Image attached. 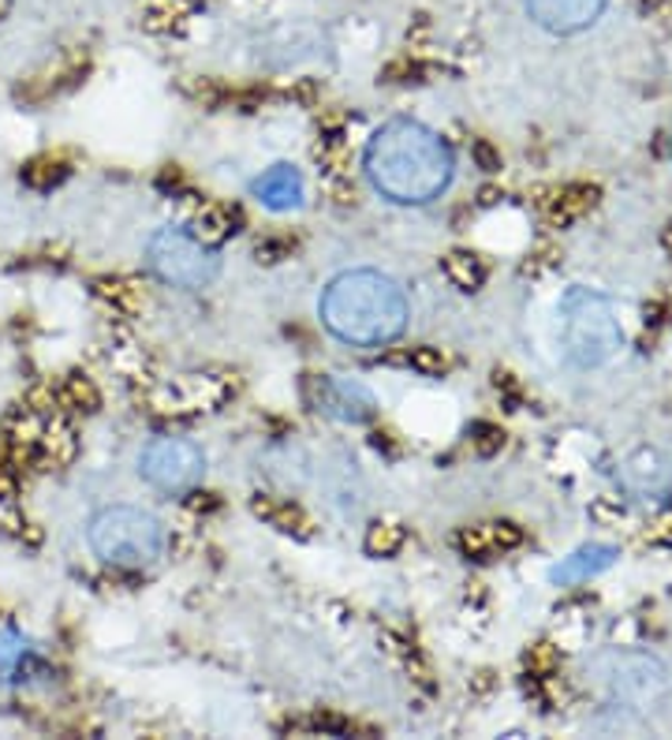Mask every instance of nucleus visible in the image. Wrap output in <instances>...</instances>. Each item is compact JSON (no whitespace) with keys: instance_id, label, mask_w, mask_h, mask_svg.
<instances>
[{"instance_id":"nucleus-1","label":"nucleus","mask_w":672,"mask_h":740,"mask_svg":"<svg viewBox=\"0 0 672 740\" xmlns=\"http://www.w3.org/2000/svg\"><path fill=\"white\" fill-rule=\"evenodd\" d=\"M366 180L396 206H426L448 191L456 158L434 128L418 120H388L374 131L363 154Z\"/></svg>"},{"instance_id":"nucleus-2","label":"nucleus","mask_w":672,"mask_h":740,"mask_svg":"<svg viewBox=\"0 0 672 740\" xmlns=\"http://www.w3.org/2000/svg\"><path fill=\"white\" fill-rule=\"evenodd\" d=\"M322 326L352 348H382L407 329L412 307L401 280L382 269H348L333 277L318 304Z\"/></svg>"},{"instance_id":"nucleus-3","label":"nucleus","mask_w":672,"mask_h":740,"mask_svg":"<svg viewBox=\"0 0 672 740\" xmlns=\"http://www.w3.org/2000/svg\"><path fill=\"white\" fill-rule=\"evenodd\" d=\"M561 344H564V356L583 371L605 367L609 359L621 356L624 326H621L613 304H609L602 292H591V288H569L564 292V299H561Z\"/></svg>"},{"instance_id":"nucleus-4","label":"nucleus","mask_w":672,"mask_h":740,"mask_svg":"<svg viewBox=\"0 0 672 740\" xmlns=\"http://www.w3.org/2000/svg\"><path fill=\"white\" fill-rule=\"evenodd\" d=\"M90 550L105 565L117 569H146L165 554L161 520L135 505H109L90 520L87 527Z\"/></svg>"},{"instance_id":"nucleus-5","label":"nucleus","mask_w":672,"mask_h":740,"mask_svg":"<svg viewBox=\"0 0 672 740\" xmlns=\"http://www.w3.org/2000/svg\"><path fill=\"white\" fill-rule=\"evenodd\" d=\"M146 266H150V274L161 280V285H172L184 292L206 288L220 269L217 247L202 244L191 228H176V225L157 228L150 236V244H146Z\"/></svg>"},{"instance_id":"nucleus-6","label":"nucleus","mask_w":672,"mask_h":740,"mask_svg":"<svg viewBox=\"0 0 672 740\" xmlns=\"http://www.w3.org/2000/svg\"><path fill=\"white\" fill-rule=\"evenodd\" d=\"M139 475L161 494H191L206 475V456L187 437H154L139 456Z\"/></svg>"},{"instance_id":"nucleus-7","label":"nucleus","mask_w":672,"mask_h":740,"mask_svg":"<svg viewBox=\"0 0 672 740\" xmlns=\"http://www.w3.org/2000/svg\"><path fill=\"white\" fill-rule=\"evenodd\" d=\"M310 401L314 408L322 415H329V420H340V423H366L374 420L377 412V401L374 393L366 389V385L352 382V378H336V374H322V378H310Z\"/></svg>"},{"instance_id":"nucleus-8","label":"nucleus","mask_w":672,"mask_h":740,"mask_svg":"<svg viewBox=\"0 0 672 740\" xmlns=\"http://www.w3.org/2000/svg\"><path fill=\"white\" fill-rule=\"evenodd\" d=\"M609 0H527V16L550 34H583L605 16Z\"/></svg>"},{"instance_id":"nucleus-9","label":"nucleus","mask_w":672,"mask_h":740,"mask_svg":"<svg viewBox=\"0 0 672 740\" xmlns=\"http://www.w3.org/2000/svg\"><path fill=\"white\" fill-rule=\"evenodd\" d=\"M621 478L635 502L650 505V502H665V497L672 494V464L654 450L627 456L621 467Z\"/></svg>"},{"instance_id":"nucleus-10","label":"nucleus","mask_w":672,"mask_h":740,"mask_svg":"<svg viewBox=\"0 0 672 740\" xmlns=\"http://www.w3.org/2000/svg\"><path fill=\"white\" fill-rule=\"evenodd\" d=\"M250 195H255L266 210L288 214V210H299L303 199H307V184H303L296 165H273V169H266L250 184Z\"/></svg>"},{"instance_id":"nucleus-11","label":"nucleus","mask_w":672,"mask_h":740,"mask_svg":"<svg viewBox=\"0 0 672 740\" xmlns=\"http://www.w3.org/2000/svg\"><path fill=\"white\" fill-rule=\"evenodd\" d=\"M613 561H616V546H602V542H594V546L575 550L572 558H564L561 565H553L550 580L553 583H583V580L597 576V572H605Z\"/></svg>"},{"instance_id":"nucleus-12","label":"nucleus","mask_w":672,"mask_h":740,"mask_svg":"<svg viewBox=\"0 0 672 740\" xmlns=\"http://www.w3.org/2000/svg\"><path fill=\"white\" fill-rule=\"evenodd\" d=\"M236 225H239V217L233 210H225V206H202V214L191 221V233L202 239V244L220 247L236 233Z\"/></svg>"},{"instance_id":"nucleus-13","label":"nucleus","mask_w":672,"mask_h":740,"mask_svg":"<svg viewBox=\"0 0 672 740\" xmlns=\"http://www.w3.org/2000/svg\"><path fill=\"white\" fill-rule=\"evenodd\" d=\"M441 269H445V277L453 280L456 288H464V292H475L482 280H486V266H482L478 258L467 255V251L445 255V258H441Z\"/></svg>"},{"instance_id":"nucleus-14","label":"nucleus","mask_w":672,"mask_h":740,"mask_svg":"<svg viewBox=\"0 0 672 740\" xmlns=\"http://www.w3.org/2000/svg\"><path fill=\"white\" fill-rule=\"evenodd\" d=\"M255 513L261 520H269L277 531H296V535H307V520H303V513L291 502H280V497H258L255 502Z\"/></svg>"},{"instance_id":"nucleus-15","label":"nucleus","mask_w":672,"mask_h":740,"mask_svg":"<svg viewBox=\"0 0 672 740\" xmlns=\"http://www.w3.org/2000/svg\"><path fill=\"white\" fill-rule=\"evenodd\" d=\"M401 546H404V531L396 524H374L370 535H366V550L374 558H393Z\"/></svg>"},{"instance_id":"nucleus-16","label":"nucleus","mask_w":672,"mask_h":740,"mask_svg":"<svg viewBox=\"0 0 672 740\" xmlns=\"http://www.w3.org/2000/svg\"><path fill=\"white\" fill-rule=\"evenodd\" d=\"M407 363H412V367L418 371V374H426V378H441V374H445V356H441L437 348H429V344H423V348H415L412 356H407Z\"/></svg>"},{"instance_id":"nucleus-17","label":"nucleus","mask_w":672,"mask_h":740,"mask_svg":"<svg viewBox=\"0 0 672 740\" xmlns=\"http://www.w3.org/2000/svg\"><path fill=\"white\" fill-rule=\"evenodd\" d=\"M65 393H68L71 401H76V408H82V412L98 408V389H93L87 378H71V382L65 385Z\"/></svg>"},{"instance_id":"nucleus-18","label":"nucleus","mask_w":672,"mask_h":740,"mask_svg":"<svg viewBox=\"0 0 672 740\" xmlns=\"http://www.w3.org/2000/svg\"><path fill=\"white\" fill-rule=\"evenodd\" d=\"M4 12H8V0H0V16H4Z\"/></svg>"}]
</instances>
